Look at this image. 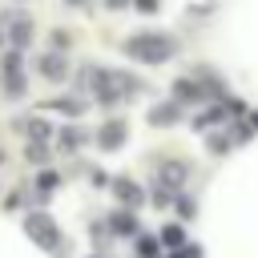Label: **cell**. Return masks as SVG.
Listing matches in <instances>:
<instances>
[{
    "mask_svg": "<svg viewBox=\"0 0 258 258\" xmlns=\"http://www.w3.org/2000/svg\"><path fill=\"white\" fill-rule=\"evenodd\" d=\"M125 52H129L133 60L161 64V60H169V56L177 52V44H173L169 36H161V32H141V36H129V40H125Z\"/></svg>",
    "mask_w": 258,
    "mask_h": 258,
    "instance_id": "6da1fadb",
    "label": "cell"
},
{
    "mask_svg": "<svg viewBox=\"0 0 258 258\" xmlns=\"http://www.w3.org/2000/svg\"><path fill=\"white\" fill-rule=\"evenodd\" d=\"M24 230H28L32 242H40V246H56V222H52L48 214H28Z\"/></svg>",
    "mask_w": 258,
    "mask_h": 258,
    "instance_id": "7a4b0ae2",
    "label": "cell"
},
{
    "mask_svg": "<svg viewBox=\"0 0 258 258\" xmlns=\"http://www.w3.org/2000/svg\"><path fill=\"white\" fill-rule=\"evenodd\" d=\"M185 177H189V165H185V161H161V169H157V181H161L165 189L181 185Z\"/></svg>",
    "mask_w": 258,
    "mask_h": 258,
    "instance_id": "3957f363",
    "label": "cell"
},
{
    "mask_svg": "<svg viewBox=\"0 0 258 258\" xmlns=\"http://www.w3.org/2000/svg\"><path fill=\"white\" fill-rule=\"evenodd\" d=\"M173 101H185V105L194 101V105H198V101H206V89H202L194 77H181V81H173Z\"/></svg>",
    "mask_w": 258,
    "mask_h": 258,
    "instance_id": "277c9868",
    "label": "cell"
},
{
    "mask_svg": "<svg viewBox=\"0 0 258 258\" xmlns=\"http://www.w3.org/2000/svg\"><path fill=\"white\" fill-rule=\"evenodd\" d=\"M97 145H101V149H121V145H125V125H121V121H109V125H101V133H97Z\"/></svg>",
    "mask_w": 258,
    "mask_h": 258,
    "instance_id": "5b68a950",
    "label": "cell"
},
{
    "mask_svg": "<svg viewBox=\"0 0 258 258\" xmlns=\"http://www.w3.org/2000/svg\"><path fill=\"white\" fill-rule=\"evenodd\" d=\"M113 194H117L125 206H141V202H145L141 185H137V181H129V177H117V181H113Z\"/></svg>",
    "mask_w": 258,
    "mask_h": 258,
    "instance_id": "8992f818",
    "label": "cell"
},
{
    "mask_svg": "<svg viewBox=\"0 0 258 258\" xmlns=\"http://www.w3.org/2000/svg\"><path fill=\"white\" fill-rule=\"evenodd\" d=\"M64 73H69V64H64V56H60V52H44V56H40V77L60 81Z\"/></svg>",
    "mask_w": 258,
    "mask_h": 258,
    "instance_id": "52a82bcc",
    "label": "cell"
},
{
    "mask_svg": "<svg viewBox=\"0 0 258 258\" xmlns=\"http://www.w3.org/2000/svg\"><path fill=\"white\" fill-rule=\"evenodd\" d=\"M177 117H181L177 101H169V105H157V109H149V121H153V125H173Z\"/></svg>",
    "mask_w": 258,
    "mask_h": 258,
    "instance_id": "ba28073f",
    "label": "cell"
},
{
    "mask_svg": "<svg viewBox=\"0 0 258 258\" xmlns=\"http://www.w3.org/2000/svg\"><path fill=\"white\" fill-rule=\"evenodd\" d=\"M109 226H113V234H137V218H133L129 210L113 214V218H109Z\"/></svg>",
    "mask_w": 258,
    "mask_h": 258,
    "instance_id": "9c48e42d",
    "label": "cell"
},
{
    "mask_svg": "<svg viewBox=\"0 0 258 258\" xmlns=\"http://www.w3.org/2000/svg\"><path fill=\"white\" fill-rule=\"evenodd\" d=\"M28 36H32V24H28V16H20V20L12 24V44H16V48H24V44H28Z\"/></svg>",
    "mask_w": 258,
    "mask_h": 258,
    "instance_id": "30bf717a",
    "label": "cell"
},
{
    "mask_svg": "<svg viewBox=\"0 0 258 258\" xmlns=\"http://www.w3.org/2000/svg\"><path fill=\"white\" fill-rule=\"evenodd\" d=\"M161 242H165V246H181V242H185L181 226H165V230H161Z\"/></svg>",
    "mask_w": 258,
    "mask_h": 258,
    "instance_id": "8fae6325",
    "label": "cell"
},
{
    "mask_svg": "<svg viewBox=\"0 0 258 258\" xmlns=\"http://www.w3.org/2000/svg\"><path fill=\"white\" fill-rule=\"evenodd\" d=\"M24 129H28V137H36V141H40V137H48V133H52V125H44V121H28V125H24Z\"/></svg>",
    "mask_w": 258,
    "mask_h": 258,
    "instance_id": "7c38bea8",
    "label": "cell"
},
{
    "mask_svg": "<svg viewBox=\"0 0 258 258\" xmlns=\"http://www.w3.org/2000/svg\"><path fill=\"white\" fill-rule=\"evenodd\" d=\"M230 145H234V137H226V133H214V137H210V149H214V153H226Z\"/></svg>",
    "mask_w": 258,
    "mask_h": 258,
    "instance_id": "4fadbf2b",
    "label": "cell"
},
{
    "mask_svg": "<svg viewBox=\"0 0 258 258\" xmlns=\"http://www.w3.org/2000/svg\"><path fill=\"white\" fill-rule=\"evenodd\" d=\"M173 202V189H165L161 181H157V189H153V206H169Z\"/></svg>",
    "mask_w": 258,
    "mask_h": 258,
    "instance_id": "5bb4252c",
    "label": "cell"
},
{
    "mask_svg": "<svg viewBox=\"0 0 258 258\" xmlns=\"http://www.w3.org/2000/svg\"><path fill=\"white\" fill-rule=\"evenodd\" d=\"M60 145H64V149H77V145H81V133H77V129L60 133Z\"/></svg>",
    "mask_w": 258,
    "mask_h": 258,
    "instance_id": "9a60e30c",
    "label": "cell"
},
{
    "mask_svg": "<svg viewBox=\"0 0 258 258\" xmlns=\"http://www.w3.org/2000/svg\"><path fill=\"white\" fill-rule=\"evenodd\" d=\"M137 250H141V258H153V254H157V242H153V238H141Z\"/></svg>",
    "mask_w": 258,
    "mask_h": 258,
    "instance_id": "2e32d148",
    "label": "cell"
},
{
    "mask_svg": "<svg viewBox=\"0 0 258 258\" xmlns=\"http://www.w3.org/2000/svg\"><path fill=\"white\" fill-rule=\"evenodd\" d=\"M177 210H181V218H194V210H198V206H194L189 198H177Z\"/></svg>",
    "mask_w": 258,
    "mask_h": 258,
    "instance_id": "e0dca14e",
    "label": "cell"
},
{
    "mask_svg": "<svg viewBox=\"0 0 258 258\" xmlns=\"http://www.w3.org/2000/svg\"><path fill=\"white\" fill-rule=\"evenodd\" d=\"M137 4V12H157V0H133Z\"/></svg>",
    "mask_w": 258,
    "mask_h": 258,
    "instance_id": "ac0fdd59",
    "label": "cell"
},
{
    "mask_svg": "<svg viewBox=\"0 0 258 258\" xmlns=\"http://www.w3.org/2000/svg\"><path fill=\"white\" fill-rule=\"evenodd\" d=\"M56 185V173H40V189H52Z\"/></svg>",
    "mask_w": 258,
    "mask_h": 258,
    "instance_id": "d6986e66",
    "label": "cell"
},
{
    "mask_svg": "<svg viewBox=\"0 0 258 258\" xmlns=\"http://www.w3.org/2000/svg\"><path fill=\"white\" fill-rule=\"evenodd\" d=\"M64 4H69V8H81V4H85V0H64Z\"/></svg>",
    "mask_w": 258,
    "mask_h": 258,
    "instance_id": "ffe728a7",
    "label": "cell"
},
{
    "mask_svg": "<svg viewBox=\"0 0 258 258\" xmlns=\"http://www.w3.org/2000/svg\"><path fill=\"white\" fill-rule=\"evenodd\" d=\"M121 4H125V0H109V8H121Z\"/></svg>",
    "mask_w": 258,
    "mask_h": 258,
    "instance_id": "44dd1931",
    "label": "cell"
}]
</instances>
